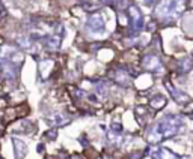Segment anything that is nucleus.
I'll return each instance as SVG.
<instances>
[{"instance_id": "f03ea898", "label": "nucleus", "mask_w": 193, "mask_h": 159, "mask_svg": "<svg viewBox=\"0 0 193 159\" xmlns=\"http://www.w3.org/2000/svg\"><path fill=\"white\" fill-rule=\"evenodd\" d=\"M146 2H148V3H152V2H155V0H146Z\"/></svg>"}, {"instance_id": "f257e3e1", "label": "nucleus", "mask_w": 193, "mask_h": 159, "mask_svg": "<svg viewBox=\"0 0 193 159\" xmlns=\"http://www.w3.org/2000/svg\"><path fill=\"white\" fill-rule=\"evenodd\" d=\"M115 3H116V6L122 9V8H125L127 6V0H115Z\"/></svg>"}]
</instances>
